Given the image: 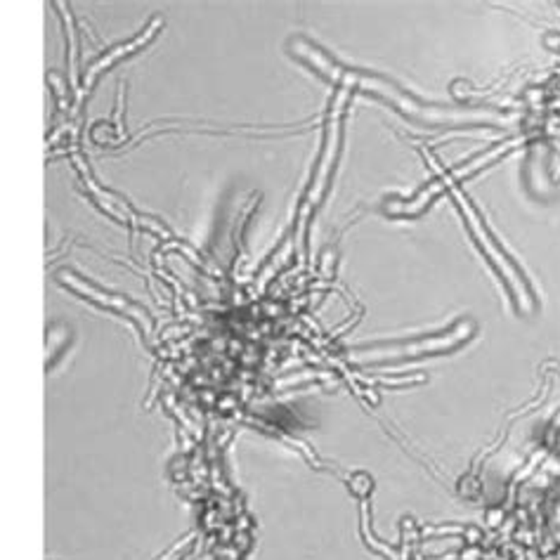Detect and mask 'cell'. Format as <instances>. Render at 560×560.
Returning a JSON list of instances; mask_svg holds the SVG:
<instances>
[]
</instances>
